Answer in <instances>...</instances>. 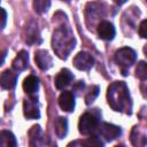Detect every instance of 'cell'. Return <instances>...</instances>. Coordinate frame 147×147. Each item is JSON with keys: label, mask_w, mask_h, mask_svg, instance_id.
I'll return each instance as SVG.
<instances>
[{"label": "cell", "mask_w": 147, "mask_h": 147, "mask_svg": "<svg viewBox=\"0 0 147 147\" xmlns=\"http://www.w3.org/2000/svg\"><path fill=\"white\" fill-rule=\"evenodd\" d=\"M107 100L113 110L129 115L132 113V99L124 82H114L109 85L107 90Z\"/></svg>", "instance_id": "1"}, {"label": "cell", "mask_w": 147, "mask_h": 147, "mask_svg": "<svg viewBox=\"0 0 147 147\" xmlns=\"http://www.w3.org/2000/svg\"><path fill=\"white\" fill-rule=\"evenodd\" d=\"M75 44L76 40L69 26L61 25L56 30H54L52 38V47L60 59L65 60L74 49Z\"/></svg>", "instance_id": "2"}, {"label": "cell", "mask_w": 147, "mask_h": 147, "mask_svg": "<svg viewBox=\"0 0 147 147\" xmlns=\"http://www.w3.org/2000/svg\"><path fill=\"white\" fill-rule=\"evenodd\" d=\"M136 59H137L136 51L130 47H122L117 49L114 55V60L117 63V65L122 69L124 76L127 75V69L136 62Z\"/></svg>", "instance_id": "3"}, {"label": "cell", "mask_w": 147, "mask_h": 147, "mask_svg": "<svg viewBox=\"0 0 147 147\" xmlns=\"http://www.w3.org/2000/svg\"><path fill=\"white\" fill-rule=\"evenodd\" d=\"M99 126V119L95 115L91 114V113H84L80 118H79V123H78V129L79 132L84 136L87 134H92Z\"/></svg>", "instance_id": "4"}, {"label": "cell", "mask_w": 147, "mask_h": 147, "mask_svg": "<svg viewBox=\"0 0 147 147\" xmlns=\"http://www.w3.org/2000/svg\"><path fill=\"white\" fill-rule=\"evenodd\" d=\"M23 113L26 118L30 119H37L40 117L39 111V105H38V98L37 96H30L29 99H25L23 102Z\"/></svg>", "instance_id": "5"}, {"label": "cell", "mask_w": 147, "mask_h": 147, "mask_svg": "<svg viewBox=\"0 0 147 147\" xmlns=\"http://www.w3.org/2000/svg\"><path fill=\"white\" fill-rule=\"evenodd\" d=\"M72 63H74L75 68H77L78 70L86 71V70H90L93 67L94 59L87 52H79L77 55H75V57L72 60Z\"/></svg>", "instance_id": "6"}, {"label": "cell", "mask_w": 147, "mask_h": 147, "mask_svg": "<svg viewBox=\"0 0 147 147\" xmlns=\"http://www.w3.org/2000/svg\"><path fill=\"white\" fill-rule=\"evenodd\" d=\"M99 127V133L102 138H105L106 141H111L116 138H118L122 134V130L119 126L110 124V123H102Z\"/></svg>", "instance_id": "7"}, {"label": "cell", "mask_w": 147, "mask_h": 147, "mask_svg": "<svg viewBox=\"0 0 147 147\" xmlns=\"http://www.w3.org/2000/svg\"><path fill=\"white\" fill-rule=\"evenodd\" d=\"M96 32H98V36L100 39L102 40H113L115 34H116V30H115V26L113 23H110L109 21H101L99 24H98V28H96Z\"/></svg>", "instance_id": "8"}, {"label": "cell", "mask_w": 147, "mask_h": 147, "mask_svg": "<svg viewBox=\"0 0 147 147\" xmlns=\"http://www.w3.org/2000/svg\"><path fill=\"white\" fill-rule=\"evenodd\" d=\"M29 144L30 147H45V138L39 125H33L29 130Z\"/></svg>", "instance_id": "9"}, {"label": "cell", "mask_w": 147, "mask_h": 147, "mask_svg": "<svg viewBox=\"0 0 147 147\" xmlns=\"http://www.w3.org/2000/svg\"><path fill=\"white\" fill-rule=\"evenodd\" d=\"M17 77H18V74H16L14 70H11V69L5 70L0 75V86L5 90L14 88L17 83Z\"/></svg>", "instance_id": "10"}, {"label": "cell", "mask_w": 147, "mask_h": 147, "mask_svg": "<svg viewBox=\"0 0 147 147\" xmlns=\"http://www.w3.org/2000/svg\"><path fill=\"white\" fill-rule=\"evenodd\" d=\"M59 106L63 111L70 113L75 109V95L70 91H64L59 96Z\"/></svg>", "instance_id": "11"}, {"label": "cell", "mask_w": 147, "mask_h": 147, "mask_svg": "<svg viewBox=\"0 0 147 147\" xmlns=\"http://www.w3.org/2000/svg\"><path fill=\"white\" fill-rule=\"evenodd\" d=\"M34 61H36L37 65L39 67V69H41L44 71L45 70H48L52 67V63H53L52 56L45 49H38L36 52V54H34Z\"/></svg>", "instance_id": "12"}, {"label": "cell", "mask_w": 147, "mask_h": 147, "mask_svg": "<svg viewBox=\"0 0 147 147\" xmlns=\"http://www.w3.org/2000/svg\"><path fill=\"white\" fill-rule=\"evenodd\" d=\"M74 79V75L69 69H62L55 77V86L57 90H62L70 85Z\"/></svg>", "instance_id": "13"}, {"label": "cell", "mask_w": 147, "mask_h": 147, "mask_svg": "<svg viewBox=\"0 0 147 147\" xmlns=\"http://www.w3.org/2000/svg\"><path fill=\"white\" fill-rule=\"evenodd\" d=\"M23 90L29 96H33L39 90V79L34 75L28 76L23 82Z\"/></svg>", "instance_id": "14"}, {"label": "cell", "mask_w": 147, "mask_h": 147, "mask_svg": "<svg viewBox=\"0 0 147 147\" xmlns=\"http://www.w3.org/2000/svg\"><path fill=\"white\" fill-rule=\"evenodd\" d=\"M29 65V53L26 51H21L13 60V69L17 72L24 71Z\"/></svg>", "instance_id": "15"}, {"label": "cell", "mask_w": 147, "mask_h": 147, "mask_svg": "<svg viewBox=\"0 0 147 147\" xmlns=\"http://www.w3.org/2000/svg\"><path fill=\"white\" fill-rule=\"evenodd\" d=\"M0 147H17L16 138L10 131L0 132Z\"/></svg>", "instance_id": "16"}, {"label": "cell", "mask_w": 147, "mask_h": 147, "mask_svg": "<svg viewBox=\"0 0 147 147\" xmlns=\"http://www.w3.org/2000/svg\"><path fill=\"white\" fill-rule=\"evenodd\" d=\"M55 133L59 138H64L68 133V121L65 117H59L55 122Z\"/></svg>", "instance_id": "17"}, {"label": "cell", "mask_w": 147, "mask_h": 147, "mask_svg": "<svg viewBox=\"0 0 147 147\" xmlns=\"http://www.w3.org/2000/svg\"><path fill=\"white\" fill-rule=\"evenodd\" d=\"M51 7V1L48 0H36L33 1V8L38 14L46 13Z\"/></svg>", "instance_id": "18"}, {"label": "cell", "mask_w": 147, "mask_h": 147, "mask_svg": "<svg viewBox=\"0 0 147 147\" xmlns=\"http://www.w3.org/2000/svg\"><path fill=\"white\" fill-rule=\"evenodd\" d=\"M84 145H85V147H103L105 146V144L101 140V138L99 136H96V134L90 136V138H87L84 141Z\"/></svg>", "instance_id": "19"}, {"label": "cell", "mask_w": 147, "mask_h": 147, "mask_svg": "<svg viewBox=\"0 0 147 147\" xmlns=\"http://www.w3.org/2000/svg\"><path fill=\"white\" fill-rule=\"evenodd\" d=\"M136 75L139 79L145 80L147 78V64L145 61H140L136 69Z\"/></svg>", "instance_id": "20"}, {"label": "cell", "mask_w": 147, "mask_h": 147, "mask_svg": "<svg viewBox=\"0 0 147 147\" xmlns=\"http://www.w3.org/2000/svg\"><path fill=\"white\" fill-rule=\"evenodd\" d=\"M99 95V86H93L88 92H87V94L85 95V103L86 105H91L94 100H95V98Z\"/></svg>", "instance_id": "21"}, {"label": "cell", "mask_w": 147, "mask_h": 147, "mask_svg": "<svg viewBox=\"0 0 147 147\" xmlns=\"http://www.w3.org/2000/svg\"><path fill=\"white\" fill-rule=\"evenodd\" d=\"M7 23V13L3 8L0 7V31L6 26Z\"/></svg>", "instance_id": "22"}, {"label": "cell", "mask_w": 147, "mask_h": 147, "mask_svg": "<svg viewBox=\"0 0 147 147\" xmlns=\"http://www.w3.org/2000/svg\"><path fill=\"white\" fill-rule=\"evenodd\" d=\"M146 24H147V21H146V20H144V21L140 23V25H139L138 32H139V34H140V37H141V38H146V36H147V32H146V30H147Z\"/></svg>", "instance_id": "23"}, {"label": "cell", "mask_w": 147, "mask_h": 147, "mask_svg": "<svg viewBox=\"0 0 147 147\" xmlns=\"http://www.w3.org/2000/svg\"><path fill=\"white\" fill-rule=\"evenodd\" d=\"M68 147H85L84 142H80V141H72L68 145Z\"/></svg>", "instance_id": "24"}, {"label": "cell", "mask_w": 147, "mask_h": 147, "mask_svg": "<svg viewBox=\"0 0 147 147\" xmlns=\"http://www.w3.org/2000/svg\"><path fill=\"white\" fill-rule=\"evenodd\" d=\"M5 57H6V51L0 52V65H2V63L5 61Z\"/></svg>", "instance_id": "25"}, {"label": "cell", "mask_w": 147, "mask_h": 147, "mask_svg": "<svg viewBox=\"0 0 147 147\" xmlns=\"http://www.w3.org/2000/svg\"><path fill=\"white\" fill-rule=\"evenodd\" d=\"M115 147H125L124 145H117V146H115Z\"/></svg>", "instance_id": "26"}]
</instances>
